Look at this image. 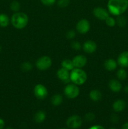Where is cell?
Instances as JSON below:
<instances>
[{
  "label": "cell",
  "mask_w": 128,
  "mask_h": 129,
  "mask_svg": "<svg viewBox=\"0 0 128 129\" xmlns=\"http://www.w3.org/2000/svg\"><path fill=\"white\" fill-rule=\"evenodd\" d=\"M128 8V0H109L108 11L114 16H120Z\"/></svg>",
  "instance_id": "obj_1"
},
{
  "label": "cell",
  "mask_w": 128,
  "mask_h": 129,
  "mask_svg": "<svg viewBox=\"0 0 128 129\" xmlns=\"http://www.w3.org/2000/svg\"><path fill=\"white\" fill-rule=\"evenodd\" d=\"M11 24L17 29L24 28L28 25L29 18L26 13L23 12H16L12 15L11 18Z\"/></svg>",
  "instance_id": "obj_2"
},
{
  "label": "cell",
  "mask_w": 128,
  "mask_h": 129,
  "mask_svg": "<svg viewBox=\"0 0 128 129\" xmlns=\"http://www.w3.org/2000/svg\"><path fill=\"white\" fill-rule=\"evenodd\" d=\"M87 76L86 73L80 68H74L70 73V80L77 86L84 84L86 82Z\"/></svg>",
  "instance_id": "obj_3"
},
{
  "label": "cell",
  "mask_w": 128,
  "mask_h": 129,
  "mask_svg": "<svg viewBox=\"0 0 128 129\" xmlns=\"http://www.w3.org/2000/svg\"><path fill=\"white\" fill-rule=\"evenodd\" d=\"M80 89L75 84H69L64 88V94L69 99H74L79 95Z\"/></svg>",
  "instance_id": "obj_4"
},
{
  "label": "cell",
  "mask_w": 128,
  "mask_h": 129,
  "mask_svg": "<svg viewBox=\"0 0 128 129\" xmlns=\"http://www.w3.org/2000/svg\"><path fill=\"white\" fill-rule=\"evenodd\" d=\"M52 65V60L48 56H43L36 62V67L40 71H46Z\"/></svg>",
  "instance_id": "obj_5"
},
{
  "label": "cell",
  "mask_w": 128,
  "mask_h": 129,
  "mask_svg": "<svg viewBox=\"0 0 128 129\" xmlns=\"http://www.w3.org/2000/svg\"><path fill=\"white\" fill-rule=\"evenodd\" d=\"M67 126L70 129H77L82 125V119L81 117L77 115L70 116L67 120Z\"/></svg>",
  "instance_id": "obj_6"
},
{
  "label": "cell",
  "mask_w": 128,
  "mask_h": 129,
  "mask_svg": "<svg viewBox=\"0 0 128 129\" xmlns=\"http://www.w3.org/2000/svg\"><path fill=\"white\" fill-rule=\"evenodd\" d=\"M34 94L39 100H43L46 98L48 92L47 89L44 85L41 84H38L34 88Z\"/></svg>",
  "instance_id": "obj_7"
},
{
  "label": "cell",
  "mask_w": 128,
  "mask_h": 129,
  "mask_svg": "<svg viewBox=\"0 0 128 129\" xmlns=\"http://www.w3.org/2000/svg\"><path fill=\"white\" fill-rule=\"evenodd\" d=\"M90 25L89 21L86 19H82L79 20L76 25V29L80 34H85L89 31Z\"/></svg>",
  "instance_id": "obj_8"
},
{
  "label": "cell",
  "mask_w": 128,
  "mask_h": 129,
  "mask_svg": "<svg viewBox=\"0 0 128 129\" xmlns=\"http://www.w3.org/2000/svg\"><path fill=\"white\" fill-rule=\"evenodd\" d=\"M93 15L99 20L105 21L109 16V12L104 8L98 6L93 10Z\"/></svg>",
  "instance_id": "obj_9"
},
{
  "label": "cell",
  "mask_w": 128,
  "mask_h": 129,
  "mask_svg": "<svg viewBox=\"0 0 128 129\" xmlns=\"http://www.w3.org/2000/svg\"><path fill=\"white\" fill-rule=\"evenodd\" d=\"M73 64L75 68H81L85 66L87 62V59L85 55H78L74 57L72 59Z\"/></svg>",
  "instance_id": "obj_10"
},
{
  "label": "cell",
  "mask_w": 128,
  "mask_h": 129,
  "mask_svg": "<svg viewBox=\"0 0 128 129\" xmlns=\"http://www.w3.org/2000/svg\"><path fill=\"white\" fill-rule=\"evenodd\" d=\"M83 49L87 54H92L97 50V44L92 40H87L84 42Z\"/></svg>",
  "instance_id": "obj_11"
},
{
  "label": "cell",
  "mask_w": 128,
  "mask_h": 129,
  "mask_svg": "<svg viewBox=\"0 0 128 129\" xmlns=\"http://www.w3.org/2000/svg\"><path fill=\"white\" fill-rule=\"evenodd\" d=\"M117 64L122 68L128 67V52L125 51L120 54L117 58Z\"/></svg>",
  "instance_id": "obj_12"
},
{
  "label": "cell",
  "mask_w": 128,
  "mask_h": 129,
  "mask_svg": "<svg viewBox=\"0 0 128 129\" xmlns=\"http://www.w3.org/2000/svg\"><path fill=\"white\" fill-rule=\"evenodd\" d=\"M58 78L63 82H68L70 80V73L69 71L61 68L58 69L56 73Z\"/></svg>",
  "instance_id": "obj_13"
},
{
  "label": "cell",
  "mask_w": 128,
  "mask_h": 129,
  "mask_svg": "<svg viewBox=\"0 0 128 129\" xmlns=\"http://www.w3.org/2000/svg\"><path fill=\"white\" fill-rule=\"evenodd\" d=\"M109 87L113 92H119L122 89V84L119 80L112 79L109 82Z\"/></svg>",
  "instance_id": "obj_14"
},
{
  "label": "cell",
  "mask_w": 128,
  "mask_h": 129,
  "mask_svg": "<svg viewBox=\"0 0 128 129\" xmlns=\"http://www.w3.org/2000/svg\"><path fill=\"white\" fill-rule=\"evenodd\" d=\"M112 108L115 112H120L125 108V102L123 100H117L113 103Z\"/></svg>",
  "instance_id": "obj_15"
},
{
  "label": "cell",
  "mask_w": 128,
  "mask_h": 129,
  "mask_svg": "<svg viewBox=\"0 0 128 129\" xmlns=\"http://www.w3.org/2000/svg\"><path fill=\"white\" fill-rule=\"evenodd\" d=\"M104 68L107 71H113L116 69L117 66V62L113 59H108L104 62Z\"/></svg>",
  "instance_id": "obj_16"
},
{
  "label": "cell",
  "mask_w": 128,
  "mask_h": 129,
  "mask_svg": "<svg viewBox=\"0 0 128 129\" xmlns=\"http://www.w3.org/2000/svg\"><path fill=\"white\" fill-rule=\"evenodd\" d=\"M89 97L93 102H99L102 98V94L98 89H93L89 93Z\"/></svg>",
  "instance_id": "obj_17"
},
{
  "label": "cell",
  "mask_w": 128,
  "mask_h": 129,
  "mask_svg": "<svg viewBox=\"0 0 128 129\" xmlns=\"http://www.w3.org/2000/svg\"><path fill=\"white\" fill-rule=\"evenodd\" d=\"M46 118V113L44 111L40 110L35 113L34 116V120L36 123H42Z\"/></svg>",
  "instance_id": "obj_18"
},
{
  "label": "cell",
  "mask_w": 128,
  "mask_h": 129,
  "mask_svg": "<svg viewBox=\"0 0 128 129\" xmlns=\"http://www.w3.org/2000/svg\"><path fill=\"white\" fill-rule=\"evenodd\" d=\"M61 68H64V69H67L68 71H72L75 68L74 64H73L72 60H70V59H64L62 62H61Z\"/></svg>",
  "instance_id": "obj_19"
},
{
  "label": "cell",
  "mask_w": 128,
  "mask_h": 129,
  "mask_svg": "<svg viewBox=\"0 0 128 129\" xmlns=\"http://www.w3.org/2000/svg\"><path fill=\"white\" fill-rule=\"evenodd\" d=\"M51 102L52 105L55 107L60 105L63 102V97L61 94H56L51 97Z\"/></svg>",
  "instance_id": "obj_20"
},
{
  "label": "cell",
  "mask_w": 128,
  "mask_h": 129,
  "mask_svg": "<svg viewBox=\"0 0 128 129\" xmlns=\"http://www.w3.org/2000/svg\"><path fill=\"white\" fill-rule=\"evenodd\" d=\"M10 18L5 13L0 14V26L1 27H6L9 25Z\"/></svg>",
  "instance_id": "obj_21"
},
{
  "label": "cell",
  "mask_w": 128,
  "mask_h": 129,
  "mask_svg": "<svg viewBox=\"0 0 128 129\" xmlns=\"http://www.w3.org/2000/svg\"><path fill=\"white\" fill-rule=\"evenodd\" d=\"M115 22H116L117 25L120 27H124L126 25L127 20L124 16L120 15V16H117V19L115 20Z\"/></svg>",
  "instance_id": "obj_22"
},
{
  "label": "cell",
  "mask_w": 128,
  "mask_h": 129,
  "mask_svg": "<svg viewBox=\"0 0 128 129\" xmlns=\"http://www.w3.org/2000/svg\"><path fill=\"white\" fill-rule=\"evenodd\" d=\"M127 76V73L126 71L124 69H120L117 72V77L120 81L125 80Z\"/></svg>",
  "instance_id": "obj_23"
},
{
  "label": "cell",
  "mask_w": 128,
  "mask_h": 129,
  "mask_svg": "<svg viewBox=\"0 0 128 129\" xmlns=\"http://www.w3.org/2000/svg\"><path fill=\"white\" fill-rule=\"evenodd\" d=\"M33 64L30 62H23L21 65V69L23 71L28 72L30 71L33 69Z\"/></svg>",
  "instance_id": "obj_24"
},
{
  "label": "cell",
  "mask_w": 128,
  "mask_h": 129,
  "mask_svg": "<svg viewBox=\"0 0 128 129\" xmlns=\"http://www.w3.org/2000/svg\"><path fill=\"white\" fill-rule=\"evenodd\" d=\"M20 3L18 1H13L10 4V9L14 12H18L20 10Z\"/></svg>",
  "instance_id": "obj_25"
},
{
  "label": "cell",
  "mask_w": 128,
  "mask_h": 129,
  "mask_svg": "<svg viewBox=\"0 0 128 129\" xmlns=\"http://www.w3.org/2000/svg\"><path fill=\"white\" fill-rule=\"evenodd\" d=\"M105 23L107 24V25L110 27H113L115 25L116 22H115V20L114 18L111 17V16H109V17L107 18L106 20H105Z\"/></svg>",
  "instance_id": "obj_26"
},
{
  "label": "cell",
  "mask_w": 128,
  "mask_h": 129,
  "mask_svg": "<svg viewBox=\"0 0 128 129\" xmlns=\"http://www.w3.org/2000/svg\"><path fill=\"white\" fill-rule=\"evenodd\" d=\"M70 4V0H58L57 2V5L60 8H65L69 6Z\"/></svg>",
  "instance_id": "obj_27"
},
{
  "label": "cell",
  "mask_w": 128,
  "mask_h": 129,
  "mask_svg": "<svg viewBox=\"0 0 128 129\" xmlns=\"http://www.w3.org/2000/svg\"><path fill=\"white\" fill-rule=\"evenodd\" d=\"M95 118V115L94 113H91V112H89L85 114L84 118H85V120L87 122H92Z\"/></svg>",
  "instance_id": "obj_28"
},
{
  "label": "cell",
  "mask_w": 128,
  "mask_h": 129,
  "mask_svg": "<svg viewBox=\"0 0 128 129\" xmlns=\"http://www.w3.org/2000/svg\"><path fill=\"white\" fill-rule=\"evenodd\" d=\"M71 46L72 48L73 49H74V50H80V48H81V44H80V43L79 42L74 41L72 42Z\"/></svg>",
  "instance_id": "obj_29"
},
{
  "label": "cell",
  "mask_w": 128,
  "mask_h": 129,
  "mask_svg": "<svg viewBox=\"0 0 128 129\" xmlns=\"http://www.w3.org/2000/svg\"><path fill=\"white\" fill-rule=\"evenodd\" d=\"M40 1L42 3V4L48 6H52L56 2V0H40Z\"/></svg>",
  "instance_id": "obj_30"
},
{
  "label": "cell",
  "mask_w": 128,
  "mask_h": 129,
  "mask_svg": "<svg viewBox=\"0 0 128 129\" xmlns=\"http://www.w3.org/2000/svg\"><path fill=\"white\" fill-rule=\"evenodd\" d=\"M75 35H76V34H75V31H74V30H70V31H69L66 34L67 38L69 39H74L75 37Z\"/></svg>",
  "instance_id": "obj_31"
},
{
  "label": "cell",
  "mask_w": 128,
  "mask_h": 129,
  "mask_svg": "<svg viewBox=\"0 0 128 129\" xmlns=\"http://www.w3.org/2000/svg\"><path fill=\"white\" fill-rule=\"evenodd\" d=\"M119 117L116 114H112L110 117V120L112 123H117L118 122H119Z\"/></svg>",
  "instance_id": "obj_32"
},
{
  "label": "cell",
  "mask_w": 128,
  "mask_h": 129,
  "mask_svg": "<svg viewBox=\"0 0 128 129\" xmlns=\"http://www.w3.org/2000/svg\"><path fill=\"white\" fill-rule=\"evenodd\" d=\"M89 129H105L104 127L102 125H95L92 127H90Z\"/></svg>",
  "instance_id": "obj_33"
},
{
  "label": "cell",
  "mask_w": 128,
  "mask_h": 129,
  "mask_svg": "<svg viewBox=\"0 0 128 129\" xmlns=\"http://www.w3.org/2000/svg\"><path fill=\"white\" fill-rule=\"evenodd\" d=\"M5 127V121L0 118V129H3Z\"/></svg>",
  "instance_id": "obj_34"
},
{
  "label": "cell",
  "mask_w": 128,
  "mask_h": 129,
  "mask_svg": "<svg viewBox=\"0 0 128 129\" xmlns=\"http://www.w3.org/2000/svg\"><path fill=\"white\" fill-rule=\"evenodd\" d=\"M121 129H128V122H125L122 127Z\"/></svg>",
  "instance_id": "obj_35"
},
{
  "label": "cell",
  "mask_w": 128,
  "mask_h": 129,
  "mask_svg": "<svg viewBox=\"0 0 128 129\" xmlns=\"http://www.w3.org/2000/svg\"><path fill=\"white\" fill-rule=\"evenodd\" d=\"M124 91L125 92V93H128V84L127 85H126L125 86V88H124Z\"/></svg>",
  "instance_id": "obj_36"
},
{
  "label": "cell",
  "mask_w": 128,
  "mask_h": 129,
  "mask_svg": "<svg viewBox=\"0 0 128 129\" xmlns=\"http://www.w3.org/2000/svg\"><path fill=\"white\" fill-rule=\"evenodd\" d=\"M1 50H2V47H1V46L0 45V52H1Z\"/></svg>",
  "instance_id": "obj_37"
},
{
  "label": "cell",
  "mask_w": 128,
  "mask_h": 129,
  "mask_svg": "<svg viewBox=\"0 0 128 129\" xmlns=\"http://www.w3.org/2000/svg\"><path fill=\"white\" fill-rule=\"evenodd\" d=\"M6 129H13V128H11V127H8V128H6Z\"/></svg>",
  "instance_id": "obj_38"
},
{
  "label": "cell",
  "mask_w": 128,
  "mask_h": 129,
  "mask_svg": "<svg viewBox=\"0 0 128 129\" xmlns=\"http://www.w3.org/2000/svg\"><path fill=\"white\" fill-rule=\"evenodd\" d=\"M109 129H117V128H114V127H111V128H110Z\"/></svg>",
  "instance_id": "obj_39"
},
{
  "label": "cell",
  "mask_w": 128,
  "mask_h": 129,
  "mask_svg": "<svg viewBox=\"0 0 128 129\" xmlns=\"http://www.w3.org/2000/svg\"><path fill=\"white\" fill-rule=\"evenodd\" d=\"M61 129H66V128H61Z\"/></svg>",
  "instance_id": "obj_40"
}]
</instances>
